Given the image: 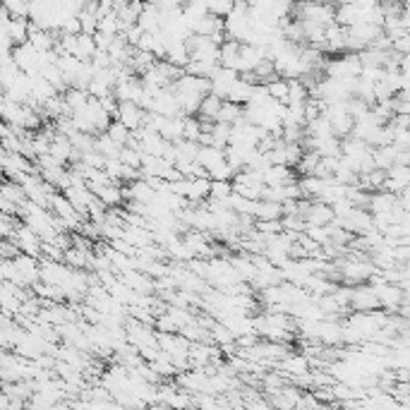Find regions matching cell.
Segmentation results:
<instances>
[{
  "label": "cell",
  "mask_w": 410,
  "mask_h": 410,
  "mask_svg": "<svg viewBox=\"0 0 410 410\" xmlns=\"http://www.w3.org/2000/svg\"><path fill=\"white\" fill-rule=\"evenodd\" d=\"M387 175H391L393 180H401L403 185H408L410 182V168L408 166H401V164H393L391 168L387 170Z\"/></svg>",
  "instance_id": "obj_40"
},
{
  "label": "cell",
  "mask_w": 410,
  "mask_h": 410,
  "mask_svg": "<svg viewBox=\"0 0 410 410\" xmlns=\"http://www.w3.org/2000/svg\"><path fill=\"white\" fill-rule=\"evenodd\" d=\"M0 197H5V199H10L12 204H17V209H19V204L27 202L24 187L14 180H0Z\"/></svg>",
  "instance_id": "obj_21"
},
{
  "label": "cell",
  "mask_w": 410,
  "mask_h": 410,
  "mask_svg": "<svg viewBox=\"0 0 410 410\" xmlns=\"http://www.w3.org/2000/svg\"><path fill=\"white\" fill-rule=\"evenodd\" d=\"M118 159H120V164H125V166H133V168H139L141 151H139V149H135V146H130V144H125V146H120V154H118Z\"/></svg>",
  "instance_id": "obj_32"
},
{
  "label": "cell",
  "mask_w": 410,
  "mask_h": 410,
  "mask_svg": "<svg viewBox=\"0 0 410 410\" xmlns=\"http://www.w3.org/2000/svg\"><path fill=\"white\" fill-rule=\"evenodd\" d=\"M305 235H310L312 240L319 242V245H326L329 242V228L326 226H305Z\"/></svg>",
  "instance_id": "obj_35"
},
{
  "label": "cell",
  "mask_w": 410,
  "mask_h": 410,
  "mask_svg": "<svg viewBox=\"0 0 410 410\" xmlns=\"http://www.w3.org/2000/svg\"><path fill=\"white\" fill-rule=\"evenodd\" d=\"M276 372H281L283 377H297V374H305L310 372V360H307V355H302V353H291L288 351L286 355L281 358V360L276 362Z\"/></svg>",
  "instance_id": "obj_5"
},
{
  "label": "cell",
  "mask_w": 410,
  "mask_h": 410,
  "mask_svg": "<svg viewBox=\"0 0 410 410\" xmlns=\"http://www.w3.org/2000/svg\"><path fill=\"white\" fill-rule=\"evenodd\" d=\"M260 173H262V182H264V185H286V182L297 180L295 170L283 164H269L266 168H262Z\"/></svg>",
  "instance_id": "obj_8"
},
{
  "label": "cell",
  "mask_w": 410,
  "mask_h": 410,
  "mask_svg": "<svg viewBox=\"0 0 410 410\" xmlns=\"http://www.w3.org/2000/svg\"><path fill=\"white\" fill-rule=\"evenodd\" d=\"M302 221H305V226H326L333 221V211H331V206L324 204V202L310 199V206H307L305 214H302Z\"/></svg>",
  "instance_id": "obj_10"
},
{
  "label": "cell",
  "mask_w": 410,
  "mask_h": 410,
  "mask_svg": "<svg viewBox=\"0 0 410 410\" xmlns=\"http://www.w3.org/2000/svg\"><path fill=\"white\" fill-rule=\"evenodd\" d=\"M17 224H19L17 216H10V214H5V211H0V237L12 235V231H14V226H17Z\"/></svg>",
  "instance_id": "obj_36"
},
{
  "label": "cell",
  "mask_w": 410,
  "mask_h": 410,
  "mask_svg": "<svg viewBox=\"0 0 410 410\" xmlns=\"http://www.w3.org/2000/svg\"><path fill=\"white\" fill-rule=\"evenodd\" d=\"M161 24H164V12H161L156 5L144 3L139 17H137V27H139L141 32H161Z\"/></svg>",
  "instance_id": "obj_11"
},
{
  "label": "cell",
  "mask_w": 410,
  "mask_h": 410,
  "mask_svg": "<svg viewBox=\"0 0 410 410\" xmlns=\"http://www.w3.org/2000/svg\"><path fill=\"white\" fill-rule=\"evenodd\" d=\"M377 307H379V300L369 283L351 286V310L364 312V310H377Z\"/></svg>",
  "instance_id": "obj_6"
},
{
  "label": "cell",
  "mask_w": 410,
  "mask_h": 410,
  "mask_svg": "<svg viewBox=\"0 0 410 410\" xmlns=\"http://www.w3.org/2000/svg\"><path fill=\"white\" fill-rule=\"evenodd\" d=\"M240 115H242V106L224 99V101H221V106H219V113H216L214 123H228V125H233L237 118H240Z\"/></svg>",
  "instance_id": "obj_23"
},
{
  "label": "cell",
  "mask_w": 410,
  "mask_h": 410,
  "mask_svg": "<svg viewBox=\"0 0 410 410\" xmlns=\"http://www.w3.org/2000/svg\"><path fill=\"white\" fill-rule=\"evenodd\" d=\"M113 118L120 120L128 130H137V128H141L144 110H141L137 104H133V101H118V110H115Z\"/></svg>",
  "instance_id": "obj_9"
},
{
  "label": "cell",
  "mask_w": 410,
  "mask_h": 410,
  "mask_svg": "<svg viewBox=\"0 0 410 410\" xmlns=\"http://www.w3.org/2000/svg\"><path fill=\"white\" fill-rule=\"evenodd\" d=\"M262 190H264V185H242V182H233V192L240 197H247V199H260Z\"/></svg>",
  "instance_id": "obj_33"
},
{
  "label": "cell",
  "mask_w": 410,
  "mask_h": 410,
  "mask_svg": "<svg viewBox=\"0 0 410 410\" xmlns=\"http://www.w3.org/2000/svg\"><path fill=\"white\" fill-rule=\"evenodd\" d=\"M125 3H128V0H113V8L118 10V8H123Z\"/></svg>",
  "instance_id": "obj_42"
},
{
  "label": "cell",
  "mask_w": 410,
  "mask_h": 410,
  "mask_svg": "<svg viewBox=\"0 0 410 410\" xmlns=\"http://www.w3.org/2000/svg\"><path fill=\"white\" fill-rule=\"evenodd\" d=\"M5 32H8L10 41L12 43H22L29 37V17H14L10 14L8 24H5Z\"/></svg>",
  "instance_id": "obj_14"
},
{
  "label": "cell",
  "mask_w": 410,
  "mask_h": 410,
  "mask_svg": "<svg viewBox=\"0 0 410 410\" xmlns=\"http://www.w3.org/2000/svg\"><path fill=\"white\" fill-rule=\"evenodd\" d=\"M211 137H214V146L226 149L228 139H231V125L228 123H214L211 125Z\"/></svg>",
  "instance_id": "obj_31"
},
{
  "label": "cell",
  "mask_w": 410,
  "mask_h": 410,
  "mask_svg": "<svg viewBox=\"0 0 410 410\" xmlns=\"http://www.w3.org/2000/svg\"><path fill=\"white\" fill-rule=\"evenodd\" d=\"M396 146L393 144H384V146H374L372 149V159H374V166L382 170H389L393 166V161H396Z\"/></svg>",
  "instance_id": "obj_18"
},
{
  "label": "cell",
  "mask_w": 410,
  "mask_h": 410,
  "mask_svg": "<svg viewBox=\"0 0 410 410\" xmlns=\"http://www.w3.org/2000/svg\"><path fill=\"white\" fill-rule=\"evenodd\" d=\"M82 161L84 166H89V168H104V164H106V156H101L96 149H89V151H84L82 154Z\"/></svg>",
  "instance_id": "obj_38"
},
{
  "label": "cell",
  "mask_w": 410,
  "mask_h": 410,
  "mask_svg": "<svg viewBox=\"0 0 410 410\" xmlns=\"http://www.w3.org/2000/svg\"><path fill=\"white\" fill-rule=\"evenodd\" d=\"M104 133L108 135L110 139H113L118 146H125V144H128V141H130V137H133V130H128L123 123H120V120H115V118L110 120L108 128H106Z\"/></svg>",
  "instance_id": "obj_27"
},
{
  "label": "cell",
  "mask_w": 410,
  "mask_h": 410,
  "mask_svg": "<svg viewBox=\"0 0 410 410\" xmlns=\"http://www.w3.org/2000/svg\"><path fill=\"white\" fill-rule=\"evenodd\" d=\"M331 211H333V219H341V216H346L348 211L353 209V202L348 199V197H341V199H336V202H331Z\"/></svg>",
  "instance_id": "obj_39"
},
{
  "label": "cell",
  "mask_w": 410,
  "mask_h": 410,
  "mask_svg": "<svg viewBox=\"0 0 410 410\" xmlns=\"http://www.w3.org/2000/svg\"><path fill=\"white\" fill-rule=\"evenodd\" d=\"M27 104H17V101L8 99V96H0V120L12 128H22L24 130V118H27Z\"/></svg>",
  "instance_id": "obj_4"
},
{
  "label": "cell",
  "mask_w": 410,
  "mask_h": 410,
  "mask_svg": "<svg viewBox=\"0 0 410 410\" xmlns=\"http://www.w3.org/2000/svg\"><path fill=\"white\" fill-rule=\"evenodd\" d=\"M221 101H224V99H219V96L211 94V91H209V94H204V96H202V101H199V110H197V118L214 120L216 113H219Z\"/></svg>",
  "instance_id": "obj_22"
},
{
  "label": "cell",
  "mask_w": 410,
  "mask_h": 410,
  "mask_svg": "<svg viewBox=\"0 0 410 410\" xmlns=\"http://www.w3.org/2000/svg\"><path fill=\"white\" fill-rule=\"evenodd\" d=\"M202 133V123L197 115H185V120H182V139H192L197 141V137Z\"/></svg>",
  "instance_id": "obj_30"
},
{
  "label": "cell",
  "mask_w": 410,
  "mask_h": 410,
  "mask_svg": "<svg viewBox=\"0 0 410 410\" xmlns=\"http://www.w3.org/2000/svg\"><path fill=\"white\" fill-rule=\"evenodd\" d=\"M94 149L99 151L101 156H106V159H118V154H120V146L106 133L94 135Z\"/></svg>",
  "instance_id": "obj_24"
},
{
  "label": "cell",
  "mask_w": 410,
  "mask_h": 410,
  "mask_svg": "<svg viewBox=\"0 0 410 410\" xmlns=\"http://www.w3.org/2000/svg\"><path fill=\"white\" fill-rule=\"evenodd\" d=\"M96 32H104V34H118L120 32V19L118 14L113 12H106L99 17V24H96Z\"/></svg>",
  "instance_id": "obj_29"
},
{
  "label": "cell",
  "mask_w": 410,
  "mask_h": 410,
  "mask_svg": "<svg viewBox=\"0 0 410 410\" xmlns=\"http://www.w3.org/2000/svg\"><path fill=\"white\" fill-rule=\"evenodd\" d=\"M233 175H235V168H233V166H228V161H224V164H219L216 168L209 170L211 180H231Z\"/></svg>",
  "instance_id": "obj_37"
},
{
  "label": "cell",
  "mask_w": 410,
  "mask_h": 410,
  "mask_svg": "<svg viewBox=\"0 0 410 410\" xmlns=\"http://www.w3.org/2000/svg\"><path fill=\"white\" fill-rule=\"evenodd\" d=\"M12 63L17 65L22 72H27L29 77H37L39 70H41V63H43V53L34 48L29 41L14 43L12 46Z\"/></svg>",
  "instance_id": "obj_1"
},
{
  "label": "cell",
  "mask_w": 410,
  "mask_h": 410,
  "mask_svg": "<svg viewBox=\"0 0 410 410\" xmlns=\"http://www.w3.org/2000/svg\"><path fill=\"white\" fill-rule=\"evenodd\" d=\"M231 192H233V182L231 180H211L209 197H214V199H226Z\"/></svg>",
  "instance_id": "obj_34"
},
{
  "label": "cell",
  "mask_w": 410,
  "mask_h": 410,
  "mask_svg": "<svg viewBox=\"0 0 410 410\" xmlns=\"http://www.w3.org/2000/svg\"><path fill=\"white\" fill-rule=\"evenodd\" d=\"M333 224L343 226L346 231H351L353 235H360V233L372 228V214H369V209H362V206H353L346 216L333 219Z\"/></svg>",
  "instance_id": "obj_3"
},
{
  "label": "cell",
  "mask_w": 410,
  "mask_h": 410,
  "mask_svg": "<svg viewBox=\"0 0 410 410\" xmlns=\"http://www.w3.org/2000/svg\"><path fill=\"white\" fill-rule=\"evenodd\" d=\"M10 240L17 245L19 252H24V255H32V257H41V245L43 240L37 235V233L32 231L29 226H24L22 221H19L17 226H14L12 235H10Z\"/></svg>",
  "instance_id": "obj_2"
},
{
  "label": "cell",
  "mask_w": 410,
  "mask_h": 410,
  "mask_svg": "<svg viewBox=\"0 0 410 410\" xmlns=\"http://www.w3.org/2000/svg\"><path fill=\"white\" fill-rule=\"evenodd\" d=\"M94 195L99 197V199L104 202L106 206H123L125 204V195H123V187H120V182H108V185L99 187Z\"/></svg>",
  "instance_id": "obj_15"
},
{
  "label": "cell",
  "mask_w": 410,
  "mask_h": 410,
  "mask_svg": "<svg viewBox=\"0 0 410 410\" xmlns=\"http://www.w3.org/2000/svg\"><path fill=\"white\" fill-rule=\"evenodd\" d=\"M252 87H255V84L245 82V79H237V82L231 87V91H228L226 99H228V101H233V104L245 106L247 101H250V96H252Z\"/></svg>",
  "instance_id": "obj_25"
},
{
  "label": "cell",
  "mask_w": 410,
  "mask_h": 410,
  "mask_svg": "<svg viewBox=\"0 0 410 410\" xmlns=\"http://www.w3.org/2000/svg\"><path fill=\"white\" fill-rule=\"evenodd\" d=\"M91 252H94V250H82V247L70 245L68 250H65V255H63V262H65L68 266H72V269H84V271H89Z\"/></svg>",
  "instance_id": "obj_16"
},
{
  "label": "cell",
  "mask_w": 410,
  "mask_h": 410,
  "mask_svg": "<svg viewBox=\"0 0 410 410\" xmlns=\"http://www.w3.org/2000/svg\"><path fill=\"white\" fill-rule=\"evenodd\" d=\"M226 204L231 206L235 214H255V206H257V199H247V197H240L235 195V192H231V195L226 197Z\"/></svg>",
  "instance_id": "obj_26"
},
{
  "label": "cell",
  "mask_w": 410,
  "mask_h": 410,
  "mask_svg": "<svg viewBox=\"0 0 410 410\" xmlns=\"http://www.w3.org/2000/svg\"><path fill=\"white\" fill-rule=\"evenodd\" d=\"M391 50H396V53H401V55H408L410 53V34L393 39V41H391Z\"/></svg>",
  "instance_id": "obj_41"
},
{
  "label": "cell",
  "mask_w": 410,
  "mask_h": 410,
  "mask_svg": "<svg viewBox=\"0 0 410 410\" xmlns=\"http://www.w3.org/2000/svg\"><path fill=\"white\" fill-rule=\"evenodd\" d=\"M209 190H211V178H187V192H185V197H187V202L190 204H202V202L209 197Z\"/></svg>",
  "instance_id": "obj_12"
},
{
  "label": "cell",
  "mask_w": 410,
  "mask_h": 410,
  "mask_svg": "<svg viewBox=\"0 0 410 410\" xmlns=\"http://www.w3.org/2000/svg\"><path fill=\"white\" fill-rule=\"evenodd\" d=\"M224 161H226L224 149H219V146H199V151H197V164L202 168H206V175H209L211 168H216Z\"/></svg>",
  "instance_id": "obj_13"
},
{
  "label": "cell",
  "mask_w": 410,
  "mask_h": 410,
  "mask_svg": "<svg viewBox=\"0 0 410 410\" xmlns=\"http://www.w3.org/2000/svg\"><path fill=\"white\" fill-rule=\"evenodd\" d=\"M310 99V91H307V84L302 79H288V96L286 104L288 106H302Z\"/></svg>",
  "instance_id": "obj_20"
},
{
  "label": "cell",
  "mask_w": 410,
  "mask_h": 410,
  "mask_svg": "<svg viewBox=\"0 0 410 410\" xmlns=\"http://www.w3.org/2000/svg\"><path fill=\"white\" fill-rule=\"evenodd\" d=\"M255 219L260 221H269V219H281L283 216V206L278 204V202H271V199H257V206H255Z\"/></svg>",
  "instance_id": "obj_19"
},
{
  "label": "cell",
  "mask_w": 410,
  "mask_h": 410,
  "mask_svg": "<svg viewBox=\"0 0 410 410\" xmlns=\"http://www.w3.org/2000/svg\"><path fill=\"white\" fill-rule=\"evenodd\" d=\"M151 110H154V113L166 115V118L182 115V110H180V106H178V99H175V94H173V89H170V87L161 89L159 94L154 96V101H151Z\"/></svg>",
  "instance_id": "obj_7"
},
{
  "label": "cell",
  "mask_w": 410,
  "mask_h": 410,
  "mask_svg": "<svg viewBox=\"0 0 410 410\" xmlns=\"http://www.w3.org/2000/svg\"><path fill=\"white\" fill-rule=\"evenodd\" d=\"M94 53H96L94 37H91V34L79 32L77 37H75V46H72V53H70V55H75L77 60H89Z\"/></svg>",
  "instance_id": "obj_17"
},
{
  "label": "cell",
  "mask_w": 410,
  "mask_h": 410,
  "mask_svg": "<svg viewBox=\"0 0 410 410\" xmlns=\"http://www.w3.org/2000/svg\"><path fill=\"white\" fill-rule=\"evenodd\" d=\"M266 91H269V96L273 101H281V104H286V96H288V79L286 77H273L269 82H264Z\"/></svg>",
  "instance_id": "obj_28"
}]
</instances>
